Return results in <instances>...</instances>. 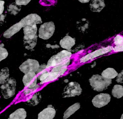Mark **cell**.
Segmentation results:
<instances>
[{
  "label": "cell",
  "mask_w": 123,
  "mask_h": 119,
  "mask_svg": "<svg viewBox=\"0 0 123 119\" xmlns=\"http://www.w3.org/2000/svg\"><path fill=\"white\" fill-rule=\"evenodd\" d=\"M67 66L65 65L57 66L53 67L51 71L45 70L39 76L40 85L56 80L66 72Z\"/></svg>",
  "instance_id": "1"
},
{
  "label": "cell",
  "mask_w": 123,
  "mask_h": 119,
  "mask_svg": "<svg viewBox=\"0 0 123 119\" xmlns=\"http://www.w3.org/2000/svg\"><path fill=\"white\" fill-rule=\"evenodd\" d=\"M72 53L67 50H63L52 56L49 60L47 65V68L58 65H65L68 66L70 62Z\"/></svg>",
  "instance_id": "2"
},
{
  "label": "cell",
  "mask_w": 123,
  "mask_h": 119,
  "mask_svg": "<svg viewBox=\"0 0 123 119\" xmlns=\"http://www.w3.org/2000/svg\"><path fill=\"white\" fill-rule=\"evenodd\" d=\"M89 82L93 90L100 92L108 88V86L112 83V80L96 74L92 75L90 79Z\"/></svg>",
  "instance_id": "3"
},
{
  "label": "cell",
  "mask_w": 123,
  "mask_h": 119,
  "mask_svg": "<svg viewBox=\"0 0 123 119\" xmlns=\"http://www.w3.org/2000/svg\"><path fill=\"white\" fill-rule=\"evenodd\" d=\"M37 74L34 72H29L24 75L22 81L25 86L28 88L24 91L25 95H28L39 87L37 84Z\"/></svg>",
  "instance_id": "4"
},
{
  "label": "cell",
  "mask_w": 123,
  "mask_h": 119,
  "mask_svg": "<svg viewBox=\"0 0 123 119\" xmlns=\"http://www.w3.org/2000/svg\"><path fill=\"white\" fill-rule=\"evenodd\" d=\"M16 81L12 78H9L5 83L2 84L0 88L4 98L7 99L13 96L16 93Z\"/></svg>",
  "instance_id": "5"
},
{
  "label": "cell",
  "mask_w": 123,
  "mask_h": 119,
  "mask_svg": "<svg viewBox=\"0 0 123 119\" xmlns=\"http://www.w3.org/2000/svg\"><path fill=\"white\" fill-rule=\"evenodd\" d=\"M82 89L77 82H71L64 88L62 93L63 98H69L81 94Z\"/></svg>",
  "instance_id": "6"
},
{
  "label": "cell",
  "mask_w": 123,
  "mask_h": 119,
  "mask_svg": "<svg viewBox=\"0 0 123 119\" xmlns=\"http://www.w3.org/2000/svg\"><path fill=\"white\" fill-rule=\"evenodd\" d=\"M55 30V26L53 22L44 23L40 27L39 37L44 40H48L52 37Z\"/></svg>",
  "instance_id": "7"
},
{
  "label": "cell",
  "mask_w": 123,
  "mask_h": 119,
  "mask_svg": "<svg viewBox=\"0 0 123 119\" xmlns=\"http://www.w3.org/2000/svg\"><path fill=\"white\" fill-rule=\"evenodd\" d=\"M39 67V63L37 60L28 59L20 66L19 69L26 74L29 72H37Z\"/></svg>",
  "instance_id": "8"
},
{
  "label": "cell",
  "mask_w": 123,
  "mask_h": 119,
  "mask_svg": "<svg viewBox=\"0 0 123 119\" xmlns=\"http://www.w3.org/2000/svg\"><path fill=\"white\" fill-rule=\"evenodd\" d=\"M113 47L112 46H109L107 47L98 50L93 52L89 53L81 58L80 59V62L81 63L85 62L90 60L93 59L99 56L110 52L113 50Z\"/></svg>",
  "instance_id": "9"
},
{
  "label": "cell",
  "mask_w": 123,
  "mask_h": 119,
  "mask_svg": "<svg viewBox=\"0 0 123 119\" xmlns=\"http://www.w3.org/2000/svg\"><path fill=\"white\" fill-rule=\"evenodd\" d=\"M111 96L108 94L100 93L95 96L92 101L94 106L100 108L107 105L110 102Z\"/></svg>",
  "instance_id": "10"
},
{
  "label": "cell",
  "mask_w": 123,
  "mask_h": 119,
  "mask_svg": "<svg viewBox=\"0 0 123 119\" xmlns=\"http://www.w3.org/2000/svg\"><path fill=\"white\" fill-rule=\"evenodd\" d=\"M19 22L24 28L28 25L42 23V21L40 17L37 14H31L23 18Z\"/></svg>",
  "instance_id": "11"
},
{
  "label": "cell",
  "mask_w": 123,
  "mask_h": 119,
  "mask_svg": "<svg viewBox=\"0 0 123 119\" xmlns=\"http://www.w3.org/2000/svg\"><path fill=\"white\" fill-rule=\"evenodd\" d=\"M37 27L36 24L28 25L24 27V34L23 41L37 40Z\"/></svg>",
  "instance_id": "12"
},
{
  "label": "cell",
  "mask_w": 123,
  "mask_h": 119,
  "mask_svg": "<svg viewBox=\"0 0 123 119\" xmlns=\"http://www.w3.org/2000/svg\"><path fill=\"white\" fill-rule=\"evenodd\" d=\"M55 114V109L52 105H49L38 114V119H53Z\"/></svg>",
  "instance_id": "13"
},
{
  "label": "cell",
  "mask_w": 123,
  "mask_h": 119,
  "mask_svg": "<svg viewBox=\"0 0 123 119\" xmlns=\"http://www.w3.org/2000/svg\"><path fill=\"white\" fill-rule=\"evenodd\" d=\"M76 40L69 36H66L60 41V45L63 49L69 50L75 44Z\"/></svg>",
  "instance_id": "14"
},
{
  "label": "cell",
  "mask_w": 123,
  "mask_h": 119,
  "mask_svg": "<svg viewBox=\"0 0 123 119\" xmlns=\"http://www.w3.org/2000/svg\"><path fill=\"white\" fill-rule=\"evenodd\" d=\"M22 28L20 23L18 22L6 30L4 33L3 37L6 39H9L18 32Z\"/></svg>",
  "instance_id": "15"
},
{
  "label": "cell",
  "mask_w": 123,
  "mask_h": 119,
  "mask_svg": "<svg viewBox=\"0 0 123 119\" xmlns=\"http://www.w3.org/2000/svg\"><path fill=\"white\" fill-rule=\"evenodd\" d=\"M105 6L104 0H92L90 4V9L93 12H100Z\"/></svg>",
  "instance_id": "16"
},
{
  "label": "cell",
  "mask_w": 123,
  "mask_h": 119,
  "mask_svg": "<svg viewBox=\"0 0 123 119\" xmlns=\"http://www.w3.org/2000/svg\"><path fill=\"white\" fill-rule=\"evenodd\" d=\"M26 117V112L24 109L21 108L11 114L8 119H25Z\"/></svg>",
  "instance_id": "17"
},
{
  "label": "cell",
  "mask_w": 123,
  "mask_h": 119,
  "mask_svg": "<svg viewBox=\"0 0 123 119\" xmlns=\"http://www.w3.org/2000/svg\"><path fill=\"white\" fill-rule=\"evenodd\" d=\"M80 108V103H77L69 107L64 113L63 119H67L74 114Z\"/></svg>",
  "instance_id": "18"
},
{
  "label": "cell",
  "mask_w": 123,
  "mask_h": 119,
  "mask_svg": "<svg viewBox=\"0 0 123 119\" xmlns=\"http://www.w3.org/2000/svg\"><path fill=\"white\" fill-rule=\"evenodd\" d=\"M118 75L117 72L112 68H108L104 70L102 73V76L105 78L113 79Z\"/></svg>",
  "instance_id": "19"
},
{
  "label": "cell",
  "mask_w": 123,
  "mask_h": 119,
  "mask_svg": "<svg viewBox=\"0 0 123 119\" xmlns=\"http://www.w3.org/2000/svg\"><path fill=\"white\" fill-rule=\"evenodd\" d=\"M112 95L117 99L120 98L123 96V87L120 85L114 86L112 91Z\"/></svg>",
  "instance_id": "20"
},
{
  "label": "cell",
  "mask_w": 123,
  "mask_h": 119,
  "mask_svg": "<svg viewBox=\"0 0 123 119\" xmlns=\"http://www.w3.org/2000/svg\"><path fill=\"white\" fill-rule=\"evenodd\" d=\"M9 70L7 67L3 68L0 71V84L5 83L9 78Z\"/></svg>",
  "instance_id": "21"
},
{
  "label": "cell",
  "mask_w": 123,
  "mask_h": 119,
  "mask_svg": "<svg viewBox=\"0 0 123 119\" xmlns=\"http://www.w3.org/2000/svg\"><path fill=\"white\" fill-rule=\"evenodd\" d=\"M42 98L41 94L39 92L35 94L29 100L27 101V104L32 106H35L37 105L41 100Z\"/></svg>",
  "instance_id": "22"
},
{
  "label": "cell",
  "mask_w": 123,
  "mask_h": 119,
  "mask_svg": "<svg viewBox=\"0 0 123 119\" xmlns=\"http://www.w3.org/2000/svg\"><path fill=\"white\" fill-rule=\"evenodd\" d=\"M20 6L17 5L16 4L13 3L10 4L7 9L8 12L13 15L16 16L20 11L21 10Z\"/></svg>",
  "instance_id": "23"
},
{
  "label": "cell",
  "mask_w": 123,
  "mask_h": 119,
  "mask_svg": "<svg viewBox=\"0 0 123 119\" xmlns=\"http://www.w3.org/2000/svg\"><path fill=\"white\" fill-rule=\"evenodd\" d=\"M4 45L0 46V62L8 57V53L6 49L4 48Z\"/></svg>",
  "instance_id": "24"
},
{
  "label": "cell",
  "mask_w": 123,
  "mask_h": 119,
  "mask_svg": "<svg viewBox=\"0 0 123 119\" xmlns=\"http://www.w3.org/2000/svg\"><path fill=\"white\" fill-rule=\"evenodd\" d=\"M123 42V36L120 34H118L114 39V44L116 45H118Z\"/></svg>",
  "instance_id": "25"
},
{
  "label": "cell",
  "mask_w": 123,
  "mask_h": 119,
  "mask_svg": "<svg viewBox=\"0 0 123 119\" xmlns=\"http://www.w3.org/2000/svg\"><path fill=\"white\" fill-rule=\"evenodd\" d=\"M31 0H16V3L18 6H26L30 2Z\"/></svg>",
  "instance_id": "26"
},
{
  "label": "cell",
  "mask_w": 123,
  "mask_h": 119,
  "mask_svg": "<svg viewBox=\"0 0 123 119\" xmlns=\"http://www.w3.org/2000/svg\"><path fill=\"white\" fill-rule=\"evenodd\" d=\"M113 50L115 52L123 51V42L119 45H116L113 48Z\"/></svg>",
  "instance_id": "27"
},
{
  "label": "cell",
  "mask_w": 123,
  "mask_h": 119,
  "mask_svg": "<svg viewBox=\"0 0 123 119\" xmlns=\"http://www.w3.org/2000/svg\"><path fill=\"white\" fill-rule=\"evenodd\" d=\"M116 81L119 83H123V70L118 75L116 80Z\"/></svg>",
  "instance_id": "28"
},
{
  "label": "cell",
  "mask_w": 123,
  "mask_h": 119,
  "mask_svg": "<svg viewBox=\"0 0 123 119\" xmlns=\"http://www.w3.org/2000/svg\"><path fill=\"white\" fill-rule=\"evenodd\" d=\"M4 3H5L4 1L0 0V16L2 14L4 10Z\"/></svg>",
  "instance_id": "29"
},
{
  "label": "cell",
  "mask_w": 123,
  "mask_h": 119,
  "mask_svg": "<svg viewBox=\"0 0 123 119\" xmlns=\"http://www.w3.org/2000/svg\"><path fill=\"white\" fill-rule=\"evenodd\" d=\"M6 16L4 14H1L0 16V25H1L4 22V19L6 18Z\"/></svg>",
  "instance_id": "30"
},
{
  "label": "cell",
  "mask_w": 123,
  "mask_h": 119,
  "mask_svg": "<svg viewBox=\"0 0 123 119\" xmlns=\"http://www.w3.org/2000/svg\"><path fill=\"white\" fill-rule=\"evenodd\" d=\"M80 2L82 3H85L89 2L90 0H78Z\"/></svg>",
  "instance_id": "31"
},
{
  "label": "cell",
  "mask_w": 123,
  "mask_h": 119,
  "mask_svg": "<svg viewBox=\"0 0 123 119\" xmlns=\"http://www.w3.org/2000/svg\"><path fill=\"white\" fill-rule=\"evenodd\" d=\"M120 119H123V114H122V116H121V117Z\"/></svg>",
  "instance_id": "32"
}]
</instances>
